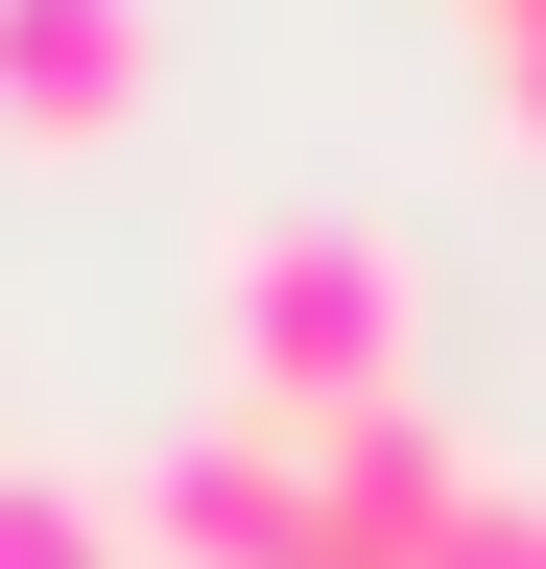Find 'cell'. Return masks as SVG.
<instances>
[{
    "mask_svg": "<svg viewBox=\"0 0 546 569\" xmlns=\"http://www.w3.org/2000/svg\"><path fill=\"white\" fill-rule=\"evenodd\" d=\"M428 380V261L380 213H238L215 238V427H357Z\"/></svg>",
    "mask_w": 546,
    "mask_h": 569,
    "instance_id": "obj_1",
    "label": "cell"
},
{
    "mask_svg": "<svg viewBox=\"0 0 546 569\" xmlns=\"http://www.w3.org/2000/svg\"><path fill=\"white\" fill-rule=\"evenodd\" d=\"M143 96H167V0H0V142L24 167L143 142Z\"/></svg>",
    "mask_w": 546,
    "mask_h": 569,
    "instance_id": "obj_2",
    "label": "cell"
},
{
    "mask_svg": "<svg viewBox=\"0 0 546 569\" xmlns=\"http://www.w3.org/2000/svg\"><path fill=\"white\" fill-rule=\"evenodd\" d=\"M143 546L167 569H286L309 546V451H286V427H190V451L143 475Z\"/></svg>",
    "mask_w": 546,
    "mask_h": 569,
    "instance_id": "obj_3",
    "label": "cell"
},
{
    "mask_svg": "<svg viewBox=\"0 0 546 569\" xmlns=\"http://www.w3.org/2000/svg\"><path fill=\"white\" fill-rule=\"evenodd\" d=\"M0 569H143V498H96V475H0Z\"/></svg>",
    "mask_w": 546,
    "mask_h": 569,
    "instance_id": "obj_4",
    "label": "cell"
},
{
    "mask_svg": "<svg viewBox=\"0 0 546 569\" xmlns=\"http://www.w3.org/2000/svg\"><path fill=\"white\" fill-rule=\"evenodd\" d=\"M451 569H546V498H499V475H475V522H451Z\"/></svg>",
    "mask_w": 546,
    "mask_h": 569,
    "instance_id": "obj_5",
    "label": "cell"
}]
</instances>
